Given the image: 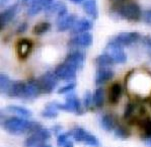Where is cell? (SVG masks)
Instances as JSON below:
<instances>
[{
  "label": "cell",
  "mask_w": 151,
  "mask_h": 147,
  "mask_svg": "<svg viewBox=\"0 0 151 147\" xmlns=\"http://www.w3.org/2000/svg\"><path fill=\"white\" fill-rule=\"evenodd\" d=\"M3 128L5 131L12 135H22L25 133H34L43 128L40 123L31 122L27 119L20 117H10L3 122Z\"/></svg>",
  "instance_id": "1"
},
{
  "label": "cell",
  "mask_w": 151,
  "mask_h": 147,
  "mask_svg": "<svg viewBox=\"0 0 151 147\" xmlns=\"http://www.w3.org/2000/svg\"><path fill=\"white\" fill-rule=\"evenodd\" d=\"M131 80L129 84H131V88L133 87V92L143 95L144 93L149 94L151 92V76L147 73H130Z\"/></svg>",
  "instance_id": "2"
},
{
  "label": "cell",
  "mask_w": 151,
  "mask_h": 147,
  "mask_svg": "<svg viewBox=\"0 0 151 147\" xmlns=\"http://www.w3.org/2000/svg\"><path fill=\"white\" fill-rule=\"evenodd\" d=\"M115 10L116 13L122 18L127 20H132V22L139 20L142 16V11H141L140 6L135 2L120 4Z\"/></svg>",
  "instance_id": "3"
},
{
  "label": "cell",
  "mask_w": 151,
  "mask_h": 147,
  "mask_svg": "<svg viewBox=\"0 0 151 147\" xmlns=\"http://www.w3.org/2000/svg\"><path fill=\"white\" fill-rule=\"evenodd\" d=\"M104 53L110 56L115 64H124L127 61V55L124 51V47L115 41L109 42Z\"/></svg>",
  "instance_id": "4"
},
{
  "label": "cell",
  "mask_w": 151,
  "mask_h": 147,
  "mask_svg": "<svg viewBox=\"0 0 151 147\" xmlns=\"http://www.w3.org/2000/svg\"><path fill=\"white\" fill-rule=\"evenodd\" d=\"M52 134L49 129L46 128H42V129L38 130L37 132H34L25 139L24 146L25 147H37L40 146L42 144H45V142L51 138Z\"/></svg>",
  "instance_id": "5"
},
{
  "label": "cell",
  "mask_w": 151,
  "mask_h": 147,
  "mask_svg": "<svg viewBox=\"0 0 151 147\" xmlns=\"http://www.w3.org/2000/svg\"><path fill=\"white\" fill-rule=\"evenodd\" d=\"M56 107L58 110H61L64 112H69V113H75L77 115H81L82 114V106L81 102L76 95H69L66 97L65 102L63 104H58L55 102Z\"/></svg>",
  "instance_id": "6"
},
{
  "label": "cell",
  "mask_w": 151,
  "mask_h": 147,
  "mask_svg": "<svg viewBox=\"0 0 151 147\" xmlns=\"http://www.w3.org/2000/svg\"><path fill=\"white\" fill-rule=\"evenodd\" d=\"M41 90L43 93H51L56 88L58 83V77L54 72L48 71L38 79Z\"/></svg>",
  "instance_id": "7"
},
{
  "label": "cell",
  "mask_w": 151,
  "mask_h": 147,
  "mask_svg": "<svg viewBox=\"0 0 151 147\" xmlns=\"http://www.w3.org/2000/svg\"><path fill=\"white\" fill-rule=\"evenodd\" d=\"M54 73L60 80L72 82V80H74L76 78L77 70L74 68V67H72L71 65L64 62L56 67V69L54 70Z\"/></svg>",
  "instance_id": "8"
},
{
  "label": "cell",
  "mask_w": 151,
  "mask_h": 147,
  "mask_svg": "<svg viewBox=\"0 0 151 147\" xmlns=\"http://www.w3.org/2000/svg\"><path fill=\"white\" fill-rule=\"evenodd\" d=\"M92 42H93L92 35L89 32H83V34L76 35L73 38H71L69 41V46L75 49H85L91 46Z\"/></svg>",
  "instance_id": "9"
},
{
  "label": "cell",
  "mask_w": 151,
  "mask_h": 147,
  "mask_svg": "<svg viewBox=\"0 0 151 147\" xmlns=\"http://www.w3.org/2000/svg\"><path fill=\"white\" fill-rule=\"evenodd\" d=\"M64 62L71 65V66L74 67L76 70H80L85 63V55L83 54L80 50L76 49V50L71 51V52L66 56Z\"/></svg>",
  "instance_id": "10"
},
{
  "label": "cell",
  "mask_w": 151,
  "mask_h": 147,
  "mask_svg": "<svg viewBox=\"0 0 151 147\" xmlns=\"http://www.w3.org/2000/svg\"><path fill=\"white\" fill-rule=\"evenodd\" d=\"M141 39L140 34L135 32H121V34L117 35V36L114 38L113 41L117 42L118 44L122 45L123 47L125 46H130L132 44L138 42Z\"/></svg>",
  "instance_id": "11"
},
{
  "label": "cell",
  "mask_w": 151,
  "mask_h": 147,
  "mask_svg": "<svg viewBox=\"0 0 151 147\" xmlns=\"http://www.w3.org/2000/svg\"><path fill=\"white\" fill-rule=\"evenodd\" d=\"M18 7H19L18 4L14 3L2 11L1 14H0V27H1V30L4 29L15 17L16 13L18 11Z\"/></svg>",
  "instance_id": "12"
},
{
  "label": "cell",
  "mask_w": 151,
  "mask_h": 147,
  "mask_svg": "<svg viewBox=\"0 0 151 147\" xmlns=\"http://www.w3.org/2000/svg\"><path fill=\"white\" fill-rule=\"evenodd\" d=\"M42 92L38 80H29L25 82L24 99H36Z\"/></svg>",
  "instance_id": "13"
},
{
  "label": "cell",
  "mask_w": 151,
  "mask_h": 147,
  "mask_svg": "<svg viewBox=\"0 0 151 147\" xmlns=\"http://www.w3.org/2000/svg\"><path fill=\"white\" fill-rule=\"evenodd\" d=\"M76 16L74 14H67L63 16V17H60L57 19V30L59 32H66L69 31L73 27V25L75 24Z\"/></svg>",
  "instance_id": "14"
},
{
  "label": "cell",
  "mask_w": 151,
  "mask_h": 147,
  "mask_svg": "<svg viewBox=\"0 0 151 147\" xmlns=\"http://www.w3.org/2000/svg\"><path fill=\"white\" fill-rule=\"evenodd\" d=\"M91 29L92 22L89 19H87V18H80V19L76 20L75 24L71 29V34L73 36H76V35L83 34V32H88V31Z\"/></svg>",
  "instance_id": "15"
},
{
  "label": "cell",
  "mask_w": 151,
  "mask_h": 147,
  "mask_svg": "<svg viewBox=\"0 0 151 147\" xmlns=\"http://www.w3.org/2000/svg\"><path fill=\"white\" fill-rule=\"evenodd\" d=\"M113 77H114V71L109 68V67L99 68L96 73L94 81H96V85H101L104 84L106 82H108V81H110Z\"/></svg>",
  "instance_id": "16"
},
{
  "label": "cell",
  "mask_w": 151,
  "mask_h": 147,
  "mask_svg": "<svg viewBox=\"0 0 151 147\" xmlns=\"http://www.w3.org/2000/svg\"><path fill=\"white\" fill-rule=\"evenodd\" d=\"M25 82L22 81H11L6 94L11 97H24Z\"/></svg>",
  "instance_id": "17"
},
{
  "label": "cell",
  "mask_w": 151,
  "mask_h": 147,
  "mask_svg": "<svg viewBox=\"0 0 151 147\" xmlns=\"http://www.w3.org/2000/svg\"><path fill=\"white\" fill-rule=\"evenodd\" d=\"M45 12L47 15L56 14L58 18L63 17V16L68 14V12H67V6L61 1L54 2V4H52L48 9H46Z\"/></svg>",
  "instance_id": "18"
},
{
  "label": "cell",
  "mask_w": 151,
  "mask_h": 147,
  "mask_svg": "<svg viewBox=\"0 0 151 147\" xmlns=\"http://www.w3.org/2000/svg\"><path fill=\"white\" fill-rule=\"evenodd\" d=\"M32 43L27 39H22L20 41H18L17 45H16V52L19 58L22 59H25L27 56L29 55V53L32 52Z\"/></svg>",
  "instance_id": "19"
},
{
  "label": "cell",
  "mask_w": 151,
  "mask_h": 147,
  "mask_svg": "<svg viewBox=\"0 0 151 147\" xmlns=\"http://www.w3.org/2000/svg\"><path fill=\"white\" fill-rule=\"evenodd\" d=\"M83 10L92 19H96L99 17V9H97L96 0H85L82 3Z\"/></svg>",
  "instance_id": "20"
},
{
  "label": "cell",
  "mask_w": 151,
  "mask_h": 147,
  "mask_svg": "<svg viewBox=\"0 0 151 147\" xmlns=\"http://www.w3.org/2000/svg\"><path fill=\"white\" fill-rule=\"evenodd\" d=\"M122 90L123 88L120 83H114L110 87V90H109V102L111 104H117L119 102L121 95H122Z\"/></svg>",
  "instance_id": "21"
},
{
  "label": "cell",
  "mask_w": 151,
  "mask_h": 147,
  "mask_svg": "<svg viewBox=\"0 0 151 147\" xmlns=\"http://www.w3.org/2000/svg\"><path fill=\"white\" fill-rule=\"evenodd\" d=\"M5 110L7 112H9V113L17 115V117H20V118H24V119L31 118L32 115L31 110L24 108V107H20V106H9Z\"/></svg>",
  "instance_id": "22"
},
{
  "label": "cell",
  "mask_w": 151,
  "mask_h": 147,
  "mask_svg": "<svg viewBox=\"0 0 151 147\" xmlns=\"http://www.w3.org/2000/svg\"><path fill=\"white\" fill-rule=\"evenodd\" d=\"M101 127L104 128L106 131L108 132H111V131H114L116 129V122H115V119L111 115H104L101 117Z\"/></svg>",
  "instance_id": "23"
},
{
  "label": "cell",
  "mask_w": 151,
  "mask_h": 147,
  "mask_svg": "<svg viewBox=\"0 0 151 147\" xmlns=\"http://www.w3.org/2000/svg\"><path fill=\"white\" fill-rule=\"evenodd\" d=\"M96 66H99V68H104V67L111 66V65H114L115 63H114L113 59H111L110 56L108 54H106V53H104V54L96 57Z\"/></svg>",
  "instance_id": "24"
},
{
  "label": "cell",
  "mask_w": 151,
  "mask_h": 147,
  "mask_svg": "<svg viewBox=\"0 0 151 147\" xmlns=\"http://www.w3.org/2000/svg\"><path fill=\"white\" fill-rule=\"evenodd\" d=\"M92 102L96 108H101L104 102V92L103 88H97L92 94Z\"/></svg>",
  "instance_id": "25"
},
{
  "label": "cell",
  "mask_w": 151,
  "mask_h": 147,
  "mask_svg": "<svg viewBox=\"0 0 151 147\" xmlns=\"http://www.w3.org/2000/svg\"><path fill=\"white\" fill-rule=\"evenodd\" d=\"M139 127L142 130L143 137L145 139L151 138V119L146 118L140 121L139 123Z\"/></svg>",
  "instance_id": "26"
},
{
  "label": "cell",
  "mask_w": 151,
  "mask_h": 147,
  "mask_svg": "<svg viewBox=\"0 0 151 147\" xmlns=\"http://www.w3.org/2000/svg\"><path fill=\"white\" fill-rule=\"evenodd\" d=\"M70 133H71V137L75 140L76 142H84L85 137H86L88 132L85 129H83V128L77 127V128H75V129L71 130Z\"/></svg>",
  "instance_id": "27"
},
{
  "label": "cell",
  "mask_w": 151,
  "mask_h": 147,
  "mask_svg": "<svg viewBox=\"0 0 151 147\" xmlns=\"http://www.w3.org/2000/svg\"><path fill=\"white\" fill-rule=\"evenodd\" d=\"M42 116L44 118H47V119H55L58 117V109L56 107L55 102L51 104L50 106H47L44 111L42 112Z\"/></svg>",
  "instance_id": "28"
},
{
  "label": "cell",
  "mask_w": 151,
  "mask_h": 147,
  "mask_svg": "<svg viewBox=\"0 0 151 147\" xmlns=\"http://www.w3.org/2000/svg\"><path fill=\"white\" fill-rule=\"evenodd\" d=\"M51 27V24L49 22H40L38 24H36L32 29V34L40 36V35L46 34Z\"/></svg>",
  "instance_id": "29"
},
{
  "label": "cell",
  "mask_w": 151,
  "mask_h": 147,
  "mask_svg": "<svg viewBox=\"0 0 151 147\" xmlns=\"http://www.w3.org/2000/svg\"><path fill=\"white\" fill-rule=\"evenodd\" d=\"M10 84H11V81L8 76L4 73H1V75H0V88H1V92L6 93Z\"/></svg>",
  "instance_id": "30"
},
{
  "label": "cell",
  "mask_w": 151,
  "mask_h": 147,
  "mask_svg": "<svg viewBox=\"0 0 151 147\" xmlns=\"http://www.w3.org/2000/svg\"><path fill=\"white\" fill-rule=\"evenodd\" d=\"M137 111V107L136 104H129L126 107V110H125V113H124V119L125 120H130L134 115H135Z\"/></svg>",
  "instance_id": "31"
},
{
  "label": "cell",
  "mask_w": 151,
  "mask_h": 147,
  "mask_svg": "<svg viewBox=\"0 0 151 147\" xmlns=\"http://www.w3.org/2000/svg\"><path fill=\"white\" fill-rule=\"evenodd\" d=\"M84 144H86V145H89V146H92V147H97L99 145V142L97 138L94 135L90 134V133H87L86 137H85V140L84 142H83Z\"/></svg>",
  "instance_id": "32"
},
{
  "label": "cell",
  "mask_w": 151,
  "mask_h": 147,
  "mask_svg": "<svg viewBox=\"0 0 151 147\" xmlns=\"http://www.w3.org/2000/svg\"><path fill=\"white\" fill-rule=\"evenodd\" d=\"M75 87H76L75 82H68L67 84H65L64 86L60 87L57 92L59 93V94H64V93H68V92H72V90H74Z\"/></svg>",
  "instance_id": "33"
},
{
  "label": "cell",
  "mask_w": 151,
  "mask_h": 147,
  "mask_svg": "<svg viewBox=\"0 0 151 147\" xmlns=\"http://www.w3.org/2000/svg\"><path fill=\"white\" fill-rule=\"evenodd\" d=\"M115 135L117 137H119L121 139H125V138H128L130 135L129 131L124 127H117L115 129Z\"/></svg>",
  "instance_id": "34"
},
{
  "label": "cell",
  "mask_w": 151,
  "mask_h": 147,
  "mask_svg": "<svg viewBox=\"0 0 151 147\" xmlns=\"http://www.w3.org/2000/svg\"><path fill=\"white\" fill-rule=\"evenodd\" d=\"M69 137H71V133H63V134H60L57 138V146L58 147H63L64 144L66 143L69 140Z\"/></svg>",
  "instance_id": "35"
},
{
  "label": "cell",
  "mask_w": 151,
  "mask_h": 147,
  "mask_svg": "<svg viewBox=\"0 0 151 147\" xmlns=\"http://www.w3.org/2000/svg\"><path fill=\"white\" fill-rule=\"evenodd\" d=\"M83 104L86 109H89L91 107V104H93L92 102V94L89 92H86L83 97Z\"/></svg>",
  "instance_id": "36"
},
{
  "label": "cell",
  "mask_w": 151,
  "mask_h": 147,
  "mask_svg": "<svg viewBox=\"0 0 151 147\" xmlns=\"http://www.w3.org/2000/svg\"><path fill=\"white\" fill-rule=\"evenodd\" d=\"M27 23L22 22L18 25L17 30H16V32H17V34H24V32H27Z\"/></svg>",
  "instance_id": "37"
},
{
  "label": "cell",
  "mask_w": 151,
  "mask_h": 147,
  "mask_svg": "<svg viewBox=\"0 0 151 147\" xmlns=\"http://www.w3.org/2000/svg\"><path fill=\"white\" fill-rule=\"evenodd\" d=\"M143 19L146 23H149L151 24V9L150 10H146L143 13Z\"/></svg>",
  "instance_id": "38"
},
{
  "label": "cell",
  "mask_w": 151,
  "mask_h": 147,
  "mask_svg": "<svg viewBox=\"0 0 151 147\" xmlns=\"http://www.w3.org/2000/svg\"><path fill=\"white\" fill-rule=\"evenodd\" d=\"M54 1L55 0H41V2H42V4H43L44 8H45V10L50 7L52 4H54Z\"/></svg>",
  "instance_id": "39"
},
{
  "label": "cell",
  "mask_w": 151,
  "mask_h": 147,
  "mask_svg": "<svg viewBox=\"0 0 151 147\" xmlns=\"http://www.w3.org/2000/svg\"><path fill=\"white\" fill-rule=\"evenodd\" d=\"M19 1H20V3H22V5L27 6V7H29V6L31 5L32 2L34 1V0H19Z\"/></svg>",
  "instance_id": "40"
},
{
  "label": "cell",
  "mask_w": 151,
  "mask_h": 147,
  "mask_svg": "<svg viewBox=\"0 0 151 147\" xmlns=\"http://www.w3.org/2000/svg\"><path fill=\"white\" fill-rule=\"evenodd\" d=\"M110 1H111L113 3H116V4H123L126 1H128V0H110Z\"/></svg>",
  "instance_id": "41"
},
{
  "label": "cell",
  "mask_w": 151,
  "mask_h": 147,
  "mask_svg": "<svg viewBox=\"0 0 151 147\" xmlns=\"http://www.w3.org/2000/svg\"><path fill=\"white\" fill-rule=\"evenodd\" d=\"M63 147H74V144H73V142H72L71 140H68V141L64 144Z\"/></svg>",
  "instance_id": "42"
},
{
  "label": "cell",
  "mask_w": 151,
  "mask_h": 147,
  "mask_svg": "<svg viewBox=\"0 0 151 147\" xmlns=\"http://www.w3.org/2000/svg\"><path fill=\"white\" fill-rule=\"evenodd\" d=\"M72 3H75V4H81L85 1V0H70Z\"/></svg>",
  "instance_id": "43"
},
{
  "label": "cell",
  "mask_w": 151,
  "mask_h": 147,
  "mask_svg": "<svg viewBox=\"0 0 151 147\" xmlns=\"http://www.w3.org/2000/svg\"><path fill=\"white\" fill-rule=\"evenodd\" d=\"M147 49H148V51L151 53V39H149L147 41Z\"/></svg>",
  "instance_id": "44"
},
{
  "label": "cell",
  "mask_w": 151,
  "mask_h": 147,
  "mask_svg": "<svg viewBox=\"0 0 151 147\" xmlns=\"http://www.w3.org/2000/svg\"><path fill=\"white\" fill-rule=\"evenodd\" d=\"M37 147H52L51 145H49V144H42L40 146H37Z\"/></svg>",
  "instance_id": "45"
},
{
  "label": "cell",
  "mask_w": 151,
  "mask_h": 147,
  "mask_svg": "<svg viewBox=\"0 0 151 147\" xmlns=\"http://www.w3.org/2000/svg\"><path fill=\"white\" fill-rule=\"evenodd\" d=\"M6 1H7V0H1V4H4Z\"/></svg>",
  "instance_id": "46"
}]
</instances>
